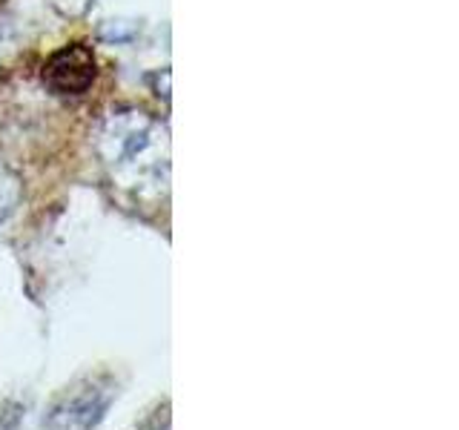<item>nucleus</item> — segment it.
Returning a JSON list of instances; mask_svg holds the SVG:
<instances>
[{
    "label": "nucleus",
    "mask_w": 459,
    "mask_h": 430,
    "mask_svg": "<svg viewBox=\"0 0 459 430\" xmlns=\"http://www.w3.org/2000/svg\"><path fill=\"white\" fill-rule=\"evenodd\" d=\"M57 6H61L66 14H81L86 6H90V0H55Z\"/></svg>",
    "instance_id": "obj_5"
},
{
    "label": "nucleus",
    "mask_w": 459,
    "mask_h": 430,
    "mask_svg": "<svg viewBox=\"0 0 459 430\" xmlns=\"http://www.w3.org/2000/svg\"><path fill=\"white\" fill-rule=\"evenodd\" d=\"M115 399V382L107 373H90L52 399V405L43 416L47 430H95L107 416Z\"/></svg>",
    "instance_id": "obj_2"
},
{
    "label": "nucleus",
    "mask_w": 459,
    "mask_h": 430,
    "mask_svg": "<svg viewBox=\"0 0 459 430\" xmlns=\"http://www.w3.org/2000/svg\"><path fill=\"white\" fill-rule=\"evenodd\" d=\"M98 64L92 49H86L83 43H72V47L57 49L47 64H43V83L49 86L55 95L81 98L90 92L95 83Z\"/></svg>",
    "instance_id": "obj_3"
},
{
    "label": "nucleus",
    "mask_w": 459,
    "mask_h": 430,
    "mask_svg": "<svg viewBox=\"0 0 459 430\" xmlns=\"http://www.w3.org/2000/svg\"><path fill=\"white\" fill-rule=\"evenodd\" d=\"M18 204H21V178L0 164V221H6L18 210Z\"/></svg>",
    "instance_id": "obj_4"
},
{
    "label": "nucleus",
    "mask_w": 459,
    "mask_h": 430,
    "mask_svg": "<svg viewBox=\"0 0 459 430\" xmlns=\"http://www.w3.org/2000/svg\"><path fill=\"white\" fill-rule=\"evenodd\" d=\"M167 126L150 112L118 107L98 121L92 147L109 184L135 207L161 204L169 184Z\"/></svg>",
    "instance_id": "obj_1"
}]
</instances>
